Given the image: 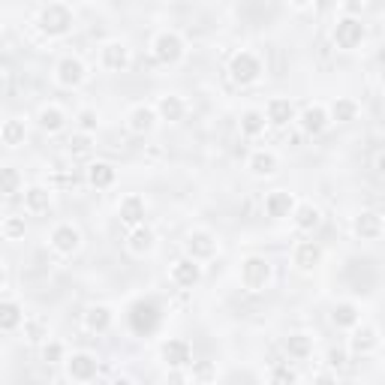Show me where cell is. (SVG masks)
I'll use <instances>...</instances> for the list:
<instances>
[{"label": "cell", "instance_id": "cell-47", "mask_svg": "<svg viewBox=\"0 0 385 385\" xmlns=\"http://www.w3.org/2000/svg\"><path fill=\"white\" fill-rule=\"evenodd\" d=\"M359 9H361L359 0H349V4H346V12H349V16H355V12H359Z\"/></svg>", "mask_w": 385, "mask_h": 385}, {"label": "cell", "instance_id": "cell-40", "mask_svg": "<svg viewBox=\"0 0 385 385\" xmlns=\"http://www.w3.org/2000/svg\"><path fill=\"white\" fill-rule=\"evenodd\" d=\"M271 382L274 385H289V382H298V374L286 364H277L274 370H271Z\"/></svg>", "mask_w": 385, "mask_h": 385}, {"label": "cell", "instance_id": "cell-49", "mask_svg": "<svg viewBox=\"0 0 385 385\" xmlns=\"http://www.w3.org/2000/svg\"><path fill=\"white\" fill-rule=\"evenodd\" d=\"M379 64H382V66H385V49H382V51H379Z\"/></svg>", "mask_w": 385, "mask_h": 385}, {"label": "cell", "instance_id": "cell-35", "mask_svg": "<svg viewBox=\"0 0 385 385\" xmlns=\"http://www.w3.org/2000/svg\"><path fill=\"white\" fill-rule=\"evenodd\" d=\"M265 115L262 111H244V118H241V130H244V136H259L265 133Z\"/></svg>", "mask_w": 385, "mask_h": 385}, {"label": "cell", "instance_id": "cell-18", "mask_svg": "<svg viewBox=\"0 0 385 385\" xmlns=\"http://www.w3.org/2000/svg\"><path fill=\"white\" fill-rule=\"evenodd\" d=\"M103 66L111 73H124L130 66V49L124 42H106L103 46Z\"/></svg>", "mask_w": 385, "mask_h": 385}, {"label": "cell", "instance_id": "cell-37", "mask_svg": "<svg viewBox=\"0 0 385 385\" xmlns=\"http://www.w3.org/2000/svg\"><path fill=\"white\" fill-rule=\"evenodd\" d=\"M24 337L31 340V344H39V340H46V337H49V325L42 322L39 316L24 319Z\"/></svg>", "mask_w": 385, "mask_h": 385}, {"label": "cell", "instance_id": "cell-33", "mask_svg": "<svg viewBox=\"0 0 385 385\" xmlns=\"http://www.w3.org/2000/svg\"><path fill=\"white\" fill-rule=\"evenodd\" d=\"M64 124H66V115H64L58 106L39 109V126H42L46 133H61V130H64Z\"/></svg>", "mask_w": 385, "mask_h": 385}, {"label": "cell", "instance_id": "cell-3", "mask_svg": "<svg viewBox=\"0 0 385 385\" xmlns=\"http://www.w3.org/2000/svg\"><path fill=\"white\" fill-rule=\"evenodd\" d=\"M271 283V262L262 256H247L241 262V286L247 292H262Z\"/></svg>", "mask_w": 385, "mask_h": 385}, {"label": "cell", "instance_id": "cell-45", "mask_svg": "<svg viewBox=\"0 0 385 385\" xmlns=\"http://www.w3.org/2000/svg\"><path fill=\"white\" fill-rule=\"evenodd\" d=\"M313 4H316V16H328L337 6V0H313Z\"/></svg>", "mask_w": 385, "mask_h": 385}, {"label": "cell", "instance_id": "cell-32", "mask_svg": "<svg viewBox=\"0 0 385 385\" xmlns=\"http://www.w3.org/2000/svg\"><path fill=\"white\" fill-rule=\"evenodd\" d=\"M19 325H24V310L16 301L0 304V331H16Z\"/></svg>", "mask_w": 385, "mask_h": 385}, {"label": "cell", "instance_id": "cell-46", "mask_svg": "<svg viewBox=\"0 0 385 385\" xmlns=\"http://www.w3.org/2000/svg\"><path fill=\"white\" fill-rule=\"evenodd\" d=\"M374 169H376V175H379V178H385V151H379V154H376Z\"/></svg>", "mask_w": 385, "mask_h": 385}, {"label": "cell", "instance_id": "cell-7", "mask_svg": "<svg viewBox=\"0 0 385 385\" xmlns=\"http://www.w3.org/2000/svg\"><path fill=\"white\" fill-rule=\"evenodd\" d=\"M49 244H51V250H54V253H61V256H73V253L81 247V232L76 229L73 223H61V226H54V229H51Z\"/></svg>", "mask_w": 385, "mask_h": 385}, {"label": "cell", "instance_id": "cell-1", "mask_svg": "<svg viewBox=\"0 0 385 385\" xmlns=\"http://www.w3.org/2000/svg\"><path fill=\"white\" fill-rule=\"evenodd\" d=\"M73 21H76V16H73V9H69L66 4H49L46 9L39 12V31L46 34V36H64V34H69L73 31Z\"/></svg>", "mask_w": 385, "mask_h": 385}, {"label": "cell", "instance_id": "cell-16", "mask_svg": "<svg viewBox=\"0 0 385 385\" xmlns=\"http://www.w3.org/2000/svg\"><path fill=\"white\" fill-rule=\"evenodd\" d=\"M145 199L141 196H136V193H130V196H124L121 199V208H118V214H121V223H126L133 229V226H141L145 223Z\"/></svg>", "mask_w": 385, "mask_h": 385}, {"label": "cell", "instance_id": "cell-31", "mask_svg": "<svg viewBox=\"0 0 385 385\" xmlns=\"http://www.w3.org/2000/svg\"><path fill=\"white\" fill-rule=\"evenodd\" d=\"M328 115H331V121H337V124H349V121L359 118V103L349 99V96H337Z\"/></svg>", "mask_w": 385, "mask_h": 385}, {"label": "cell", "instance_id": "cell-24", "mask_svg": "<svg viewBox=\"0 0 385 385\" xmlns=\"http://www.w3.org/2000/svg\"><path fill=\"white\" fill-rule=\"evenodd\" d=\"M115 166L111 163H91L88 166V184L96 190H109L111 184H115Z\"/></svg>", "mask_w": 385, "mask_h": 385}, {"label": "cell", "instance_id": "cell-11", "mask_svg": "<svg viewBox=\"0 0 385 385\" xmlns=\"http://www.w3.org/2000/svg\"><path fill=\"white\" fill-rule=\"evenodd\" d=\"M54 79H58L61 88H79L88 79V69H84V64L79 58H64L58 64V69H54Z\"/></svg>", "mask_w": 385, "mask_h": 385}, {"label": "cell", "instance_id": "cell-2", "mask_svg": "<svg viewBox=\"0 0 385 385\" xmlns=\"http://www.w3.org/2000/svg\"><path fill=\"white\" fill-rule=\"evenodd\" d=\"M160 319H163V310L154 298H139V301L130 307V325H133L136 334H154Z\"/></svg>", "mask_w": 385, "mask_h": 385}, {"label": "cell", "instance_id": "cell-41", "mask_svg": "<svg viewBox=\"0 0 385 385\" xmlns=\"http://www.w3.org/2000/svg\"><path fill=\"white\" fill-rule=\"evenodd\" d=\"M193 379L196 382H211V379H217V370H214L211 361H199V364H193Z\"/></svg>", "mask_w": 385, "mask_h": 385}, {"label": "cell", "instance_id": "cell-34", "mask_svg": "<svg viewBox=\"0 0 385 385\" xmlns=\"http://www.w3.org/2000/svg\"><path fill=\"white\" fill-rule=\"evenodd\" d=\"M331 322L337 328H355L359 325V307H355L352 301H344V304H337L331 310Z\"/></svg>", "mask_w": 385, "mask_h": 385}, {"label": "cell", "instance_id": "cell-13", "mask_svg": "<svg viewBox=\"0 0 385 385\" xmlns=\"http://www.w3.org/2000/svg\"><path fill=\"white\" fill-rule=\"evenodd\" d=\"M163 361L169 367H187V364H193L190 344H187V340H181V337L166 340V344H163Z\"/></svg>", "mask_w": 385, "mask_h": 385}, {"label": "cell", "instance_id": "cell-26", "mask_svg": "<svg viewBox=\"0 0 385 385\" xmlns=\"http://www.w3.org/2000/svg\"><path fill=\"white\" fill-rule=\"evenodd\" d=\"M265 118H268V124H274V126H286V124L295 121V109H292L289 99H271Z\"/></svg>", "mask_w": 385, "mask_h": 385}, {"label": "cell", "instance_id": "cell-28", "mask_svg": "<svg viewBox=\"0 0 385 385\" xmlns=\"http://www.w3.org/2000/svg\"><path fill=\"white\" fill-rule=\"evenodd\" d=\"M286 352H289V359H298V361H304L313 355V337L310 334H301V331H295L286 337Z\"/></svg>", "mask_w": 385, "mask_h": 385}, {"label": "cell", "instance_id": "cell-12", "mask_svg": "<svg viewBox=\"0 0 385 385\" xmlns=\"http://www.w3.org/2000/svg\"><path fill=\"white\" fill-rule=\"evenodd\" d=\"M24 211L31 214V217H42V214H49L51 211V190L39 187V184L27 187L24 190Z\"/></svg>", "mask_w": 385, "mask_h": 385}, {"label": "cell", "instance_id": "cell-20", "mask_svg": "<svg viewBox=\"0 0 385 385\" xmlns=\"http://www.w3.org/2000/svg\"><path fill=\"white\" fill-rule=\"evenodd\" d=\"M154 232L148 229L145 223L141 226H133V232L126 235V250H130L133 256H145V253H151L154 250Z\"/></svg>", "mask_w": 385, "mask_h": 385}, {"label": "cell", "instance_id": "cell-36", "mask_svg": "<svg viewBox=\"0 0 385 385\" xmlns=\"http://www.w3.org/2000/svg\"><path fill=\"white\" fill-rule=\"evenodd\" d=\"M19 187H21V178H19V172L12 166H6L4 172H0V193H4L6 199H12L19 193Z\"/></svg>", "mask_w": 385, "mask_h": 385}, {"label": "cell", "instance_id": "cell-38", "mask_svg": "<svg viewBox=\"0 0 385 385\" xmlns=\"http://www.w3.org/2000/svg\"><path fill=\"white\" fill-rule=\"evenodd\" d=\"M0 232H4L6 241L24 238V217H6L4 223H0Z\"/></svg>", "mask_w": 385, "mask_h": 385}, {"label": "cell", "instance_id": "cell-4", "mask_svg": "<svg viewBox=\"0 0 385 385\" xmlns=\"http://www.w3.org/2000/svg\"><path fill=\"white\" fill-rule=\"evenodd\" d=\"M229 76H232V81L235 84H253V81H259V76H262V61L256 58L253 51H238L235 58H232V64H229Z\"/></svg>", "mask_w": 385, "mask_h": 385}, {"label": "cell", "instance_id": "cell-6", "mask_svg": "<svg viewBox=\"0 0 385 385\" xmlns=\"http://www.w3.org/2000/svg\"><path fill=\"white\" fill-rule=\"evenodd\" d=\"M151 51H154V61H156V64L172 66V64H178V61L184 58V39H181L178 34H172V31H163L160 36L154 39Z\"/></svg>", "mask_w": 385, "mask_h": 385}, {"label": "cell", "instance_id": "cell-15", "mask_svg": "<svg viewBox=\"0 0 385 385\" xmlns=\"http://www.w3.org/2000/svg\"><path fill=\"white\" fill-rule=\"evenodd\" d=\"M292 211H295V199H292V193H286V190H274V193H268V196H265V214H268V217L283 220V217H292Z\"/></svg>", "mask_w": 385, "mask_h": 385}, {"label": "cell", "instance_id": "cell-27", "mask_svg": "<svg viewBox=\"0 0 385 385\" xmlns=\"http://www.w3.org/2000/svg\"><path fill=\"white\" fill-rule=\"evenodd\" d=\"M109 325H111V310L103 307V304H96V307H88V313H84V328L94 334H103L109 331Z\"/></svg>", "mask_w": 385, "mask_h": 385}, {"label": "cell", "instance_id": "cell-44", "mask_svg": "<svg viewBox=\"0 0 385 385\" xmlns=\"http://www.w3.org/2000/svg\"><path fill=\"white\" fill-rule=\"evenodd\" d=\"M328 364L331 367H346V352L344 349H331L328 352Z\"/></svg>", "mask_w": 385, "mask_h": 385}, {"label": "cell", "instance_id": "cell-50", "mask_svg": "<svg viewBox=\"0 0 385 385\" xmlns=\"http://www.w3.org/2000/svg\"><path fill=\"white\" fill-rule=\"evenodd\" d=\"M382 88H385V69H382Z\"/></svg>", "mask_w": 385, "mask_h": 385}, {"label": "cell", "instance_id": "cell-9", "mask_svg": "<svg viewBox=\"0 0 385 385\" xmlns=\"http://www.w3.org/2000/svg\"><path fill=\"white\" fill-rule=\"evenodd\" d=\"M187 256H193V259H199V262L214 259V256H217V238H214L211 232H205V229L190 232V238H187Z\"/></svg>", "mask_w": 385, "mask_h": 385}, {"label": "cell", "instance_id": "cell-5", "mask_svg": "<svg viewBox=\"0 0 385 385\" xmlns=\"http://www.w3.org/2000/svg\"><path fill=\"white\" fill-rule=\"evenodd\" d=\"M364 24L355 19V16H346V19H340L337 27H334V46L340 51H355L364 42Z\"/></svg>", "mask_w": 385, "mask_h": 385}, {"label": "cell", "instance_id": "cell-22", "mask_svg": "<svg viewBox=\"0 0 385 385\" xmlns=\"http://www.w3.org/2000/svg\"><path fill=\"white\" fill-rule=\"evenodd\" d=\"M292 262L298 265V271H313V268L322 262V250H319V244H313V241H301V244L295 247Z\"/></svg>", "mask_w": 385, "mask_h": 385}, {"label": "cell", "instance_id": "cell-14", "mask_svg": "<svg viewBox=\"0 0 385 385\" xmlns=\"http://www.w3.org/2000/svg\"><path fill=\"white\" fill-rule=\"evenodd\" d=\"M298 124H301V130L307 136H322L328 130V124H331V115L322 109V106H310L301 111V118H298Z\"/></svg>", "mask_w": 385, "mask_h": 385}, {"label": "cell", "instance_id": "cell-23", "mask_svg": "<svg viewBox=\"0 0 385 385\" xmlns=\"http://www.w3.org/2000/svg\"><path fill=\"white\" fill-rule=\"evenodd\" d=\"M319 220H322L319 208L310 205V202L295 205V211H292V223H295V229H301V232H313L319 226Z\"/></svg>", "mask_w": 385, "mask_h": 385}, {"label": "cell", "instance_id": "cell-8", "mask_svg": "<svg viewBox=\"0 0 385 385\" xmlns=\"http://www.w3.org/2000/svg\"><path fill=\"white\" fill-rule=\"evenodd\" d=\"M96 370H99V364H96L94 355H88V352H76L73 359H66V376L73 379V382H91V379H96Z\"/></svg>", "mask_w": 385, "mask_h": 385}, {"label": "cell", "instance_id": "cell-48", "mask_svg": "<svg viewBox=\"0 0 385 385\" xmlns=\"http://www.w3.org/2000/svg\"><path fill=\"white\" fill-rule=\"evenodd\" d=\"M289 4H292L295 9H304V6H310V4H313V0H289Z\"/></svg>", "mask_w": 385, "mask_h": 385}, {"label": "cell", "instance_id": "cell-39", "mask_svg": "<svg viewBox=\"0 0 385 385\" xmlns=\"http://www.w3.org/2000/svg\"><path fill=\"white\" fill-rule=\"evenodd\" d=\"M66 145H69V151H73L76 156H84V154L94 148V139H91V133H84V130H81V133H76V136H69Z\"/></svg>", "mask_w": 385, "mask_h": 385}, {"label": "cell", "instance_id": "cell-21", "mask_svg": "<svg viewBox=\"0 0 385 385\" xmlns=\"http://www.w3.org/2000/svg\"><path fill=\"white\" fill-rule=\"evenodd\" d=\"M126 126H130V133L136 136H145L156 126V109H148V106H139L130 111V118H126Z\"/></svg>", "mask_w": 385, "mask_h": 385}, {"label": "cell", "instance_id": "cell-30", "mask_svg": "<svg viewBox=\"0 0 385 385\" xmlns=\"http://www.w3.org/2000/svg\"><path fill=\"white\" fill-rule=\"evenodd\" d=\"M379 346V337H376V328H370V325H355V334H352V349L359 352V355H367V352H374Z\"/></svg>", "mask_w": 385, "mask_h": 385}, {"label": "cell", "instance_id": "cell-25", "mask_svg": "<svg viewBox=\"0 0 385 385\" xmlns=\"http://www.w3.org/2000/svg\"><path fill=\"white\" fill-rule=\"evenodd\" d=\"M247 169H250L256 178H271V175L277 172V156L271 154V151H256V154L250 156Z\"/></svg>", "mask_w": 385, "mask_h": 385}, {"label": "cell", "instance_id": "cell-29", "mask_svg": "<svg viewBox=\"0 0 385 385\" xmlns=\"http://www.w3.org/2000/svg\"><path fill=\"white\" fill-rule=\"evenodd\" d=\"M24 136H27V130H24L21 118H9V121H4V126H0V141H4L6 148L24 145Z\"/></svg>", "mask_w": 385, "mask_h": 385}, {"label": "cell", "instance_id": "cell-19", "mask_svg": "<svg viewBox=\"0 0 385 385\" xmlns=\"http://www.w3.org/2000/svg\"><path fill=\"white\" fill-rule=\"evenodd\" d=\"M156 115H160L163 121H169V124H178L184 115H187V103H184L181 96H175V94H166V96L156 99Z\"/></svg>", "mask_w": 385, "mask_h": 385}, {"label": "cell", "instance_id": "cell-42", "mask_svg": "<svg viewBox=\"0 0 385 385\" xmlns=\"http://www.w3.org/2000/svg\"><path fill=\"white\" fill-rule=\"evenodd\" d=\"M42 361H46V364H61V361H66V359H64V346H61V344H46V346H42Z\"/></svg>", "mask_w": 385, "mask_h": 385}, {"label": "cell", "instance_id": "cell-10", "mask_svg": "<svg viewBox=\"0 0 385 385\" xmlns=\"http://www.w3.org/2000/svg\"><path fill=\"white\" fill-rule=\"evenodd\" d=\"M199 280H202V265H199V259H193V256H187V259H178L172 265V283H175V286L193 289Z\"/></svg>", "mask_w": 385, "mask_h": 385}, {"label": "cell", "instance_id": "cell-43", "mask_svg": "<svg viewBox=\"0 0 385 385\" xmlns=\"http://www.w3.org/2000/svg\"><path fill=\"white\" fill-rule=\"evenodd\" d=\"M96 124H99V118H96L94 109H81V111H79V126H81L84 133H94Z\"/></svg>", "mask_w": 385, "mask_h": 385}, {"label": "cell", "instance_id": "cell-17", "mask_svg": "<svg viewBox=\"0 0 385 385\" xmlns=\"http://www.w3.org/2000/svg\"><path fill=\"white\" fill-rule=\"evenodd\" d=\"M352 229H355V235H359L361 241H374V238H379V235H382L385 223H382V217H379L376 211H361L359 217H355Z\"/></svg>", "mask_w": 385, "mask_h": 385}]
</instances>
